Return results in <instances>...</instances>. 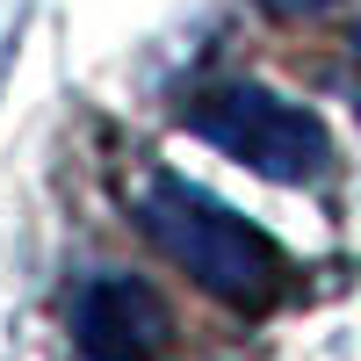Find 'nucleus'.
<instances>
[{"label": "nucleus", "mask_w": 361, "mask_h": 361, "mask_svg": "<svg viewBox=\"0 0 361 361\" xmlns=\"http://www.w3.org/2000/svg\"><path fill=\"white\" fill-rule=\"evenodd\" d=\"M130 224L152 238L195 289L224 296L231 311H267L282 296V275H289L282 246L260 224H246L238 209H224L217 195H202L195 180H180V173H159L152 166L137 180Z\"/></svg>", "instance_id": "f257e3e1"}, {"label": "nucleus", "mask_w": 361, "mask_h": 361, "mask_svg": "<svg viewBox=\"0 0 361 361\" xmlns=\"http://www.w3.org/2000/svg\"><path fill=\"white\" fill-rule=\"evenodd\" d=\"M188 130L202 145H217L224 159L253 166L260 180H282V188H311V180L333 173V137L304 102H282L253 80H224L209 94L188 102Z\"/></svg>", "instance_id": "f03ea898"}, {"label": "nucleus", "mask_w": 361, "mask_h": 361, "mask_svg": "<svg viewBox=\"0 0 361 361\" xmlns=\"http://www.w3.org/2000/svg\"><path fill=\"white\" fill-rule=\"evenodd\" d=\"M73 333H80L87 361H159L173 325L137 275H102V282H87L80 311H73Z\"/></svg>", "instance_id": "7ed1b4c3"}, {"label": "nucleus", "mask_w": 361, "mask_h": 361, "mask_svg": "<svg viewBox=\"0 0 361 361\" xmlns=\"http://www.w3.org/2000/svg\"><path fill=\"white\" fill-rule=\"evenodd\" d=\"M267 15H282V22H304V15H325V8H340V0H260Z\"/></svg>", "instance_id": "20e7f679"}]
</instances>
